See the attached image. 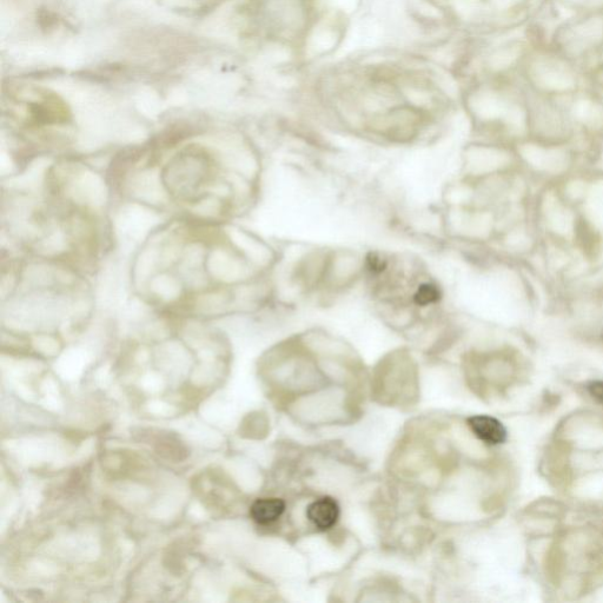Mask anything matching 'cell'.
<instances>
[{
  "instance_id": "cell-1",
  "label": "cell",
  "mask_w": 603,
  "mask_h": 603,
  "mask_svg": "<svg viewBox=\"0 0 603 603\" xmlns=\"http://www.w3.org/2000/svg\"><path fill=\"white\" fill-rule=\"evenodd\" d=\"M340 506L333 498H321L310 503L307 508V518L321 530L333 528L340 518Z\"/></svg>"
},
{
  "instance_id": "cell-4",
  "label": "cell",
  "mask_w": 603,
  "mask_h": 603,
  "mask_svg": "<svg viewBox=\"0 0 603 603\" xmlns=\"http://www.w3.org/2000/svg\"><path fill=\"white\" fill-rule=\"evenodd\" d=\"M589 393L594 397V399L603 403V382H594L589 384L588 387Z\"/></svg>"
},
{
  "instance_id": "cell-2",
  "label": "cell",
  "mask_w": 603,
  "mask_h": 603,
  "mask_svg": "<svg viewBox=\"0 0 603 603\" xmlns=\"http://www.w3.org/2000/svg\"><path fill=\"white\" fill-rule=\"evenodd\" d=\"M468 426L476 437L488 445H501L507 440V430L492 416L479 415L468 419Z\"/></svg>"
},
{
  "instance_id": "cell-3",
  "label": "cell",
  "mask_w": 603,
  "mask_h": 603,
  "mask_svg": "<svg viewBox=\"0 0 603 603\" xmlns=\"http://www.w3.org/2000/svg\"><path fill=\"white\" fill-rule=\"evenodd\" d=\"M284 510L286 502L281 499H260L251 506L250 515L258 525L267 526L280 519Z\"/></svg>"
}]
</instances>
